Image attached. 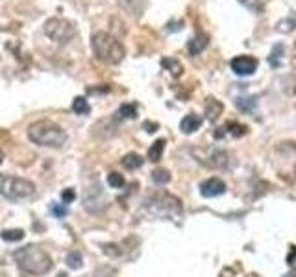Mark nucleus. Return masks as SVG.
I'll return each instance as SVG.
<instances>
[{
    "label": "nucleus",
    "instance_id": "nucleus-1",
    "mask_svg": "<svg viewBox=\"0 0 296 277\" xmlns=\"http://www.w3.org/2000/svg\"><path fill=\"white\" fill-rule=\"evenodd\" d=\"M13 259H15L17 266L30 275H45L52 270V259L39 246L28 244L24 248H19L13 253Z\"/></svg>",
    "mask_w": 296,
    "mask_h": 277
},
{
    "label": "nucleus",
    "instance_id": "nucleus-2",
    "mask_svg": "<svg viewBox=\"0 0 296 277\" xmlns=\"http://www.w3.org/2000/svg\"><path fill=\"white\" fill-rule=\"evenodd\" d=\"M28 137L39 146H50L59 148L67 143V133L61 126H58L52 120H37L28 128Z\"/></svg>",
    "mask_w": 296,
    "mask_h": 277
},
{
    "label": "nucleus",
    "instance_id": "nucleus-3",
    "mask_svg": "<svg viewBox=\"0 0 296 277\" xmlns=\"http://www.w3.org/2000/svg\"><path fill=\"white\" fill-rule=\"evenodd\" d=\"M146 211L157 218H178L183 213V205L180 198L168 194V192H154L145 200Z\"/></svg>",
    "mask_w": 296,
    "mask_h": 277
},
{
    "label": "nucleus",
    "instance_id": "nucleus-4",
    "mask_svg": "<svg viewBox=\"0 0 296 277\" xmlns=\"http://www.w3.org/2000/svg\"><path fill=\"white\" fill-rule=\"evenodd\" d=\"M91 44H93L95 56H97L100 61H104V63L117 65V63H120L124 59V56H126V50H124L122 43L106 32L95 33L91 39Z\"/></svg>",
    "mask_w": 296,
    "mask_h": 277
},
{
    "label": "nucleus",
    "instance_id": "nucleus-5",
    "mask_svg": "<svg viewBox=\"0 0 296 277\" xmlns=\"http://www.w3.org/2000/svg\"><path fill=\"white\" fill-rule=\"evenodd\" d=\"M33 192H35V185L30 179L0 174V196L8 200H26L33 196Z\"/></svg>",
    "mask_w": 296,
    "mask_h": 277
},
{
    "label": "nucleus",
    "instance_id": "nucleus-6",
    "mask_svg": "<svg viewBox=\"0 0 296 277\" xmlns=\"http://www.w3.org/2000/svg\"><path fill=\"white\" fill-rule=\"evenodd\" d=\"M45 33H47L54 43L67 44L69 41L74 39L76 30H74V26H72V22H69L67 19L54 17V19H49V21L45 22Z\"/></svg>",
    "mask_w": 296,
    "mask_h": 277
},
{
    "label": "nucleus",
    "instance_id": "nucleus-7",
    "mask_svg": "<svg viewBox=\"0 0 296 277\" xmlns=\"http://www.w3.org/2000/svg\"><path fill=\"white\" fill-rule=\"evenodd\" d=\"M258 59L252 56H237L232 59V70L237 76H252L258 70Z\"/></svg>",
    "mask_w": 296,
    "mask_h": 277
},
{
    "label": "nucleus",
    "instance_id": "nucleus-8",
    "mask_svg": "<svg viewBox=\"0 0 296 277\" xmlns=\"http://www.w3.org/2000/svg\"><path fill=\"white\" fill-rule=\"evenodd\" d=\"M207 159L209 161H207L205 165L213 166V168H219V170H230L233 166V161H232L233 157L230 152H226V150H221V148L211 150Z\"/></svg>",
    "mask_w": 296,
    "mask_h": 277
},
{
    "label": "nucleus",
    "instance_id": "nucleus-9",
    "mask_svg": "<svg viewBox=\"0 0 296 277\" xmlns=\"http://www.w3.org/2000/svg\"><path fill=\"white\" fill-rule=\"evenodd\" d=\"M226 192V183L221 177H209L204 183H200V194L204 198H217Z\"/></svg>",
    "mask_w": 296,
    "mask_h": 277
},
{
    "label": "nucleus",
    "instance_id": "nucleus-10",
    "mask_svg": "<svg viewBox=\"0 0 296 277\" xmlns=\"http://www.w3.org/2000/svg\"><path fill=\"white\" fill-rule=\"evenodd\" d=\"M207 44H209V37L205 33H196L187 43V52L191 56H198V54H202V50L207 48Z\"/></svg>",
    "mask_w": 296,
    "mask_h": 277
},
{
    "label": "nucleus",
    "instance_id": "nucleus-11",
    "mask_svg": "<svg viewBox=\"0 0 296 277\" xmlns=\"http://www.w3.org/2000/svg\"><path fill=\"white\" fill-rule=\"evenodd\" d=\"M200 126H202V117L194 115V113H189L187 117H183L182 122H180V129L183 133H194Z\"/></svg>",
    "mask_w": 296,
    "mask_h": 277
},
{
    "label": "nucleus",
    "instance_id": "nucleus-12",
    "mask_svg": "<svg viewBox=\"0 0 296 277\" xmlns=\"http://www.w3.org/2000/svg\"><path fill=\"white\" fill-rule=\"evenodd\" d=\"M117 2L120 4V8H124L130 15H134V17H139L146 8L145 0H117Z\"/></svg>",
    "mask_w": 296,
    "mask_h": 277
},
{
    "label": "nucleus",
    "instance_id": "nucleus-13",
    "mask_svg": "<svg viewBox=\"0 0 296 277\" xmlns=\"http://www.w3.org/2000/svg\"><path fill=\"white\" fill-rule=\"evenodd\" d=\"M222 109H224L222 102L215 100V98H207V100H205V117H207V120H211V122L221 117Z\"/></svg>",
    "mask_w": 296,
    "mask_h": 277
},
{
    "label": "nucleus",
    "instance_id": "nucleus-14",
    "mask_svg": "<svg viewBox=\"0 0 296 277\" xmlns=\"http://www.w3.org/2000/svg\"><path fill=\"white\" fill-rule=\"evenodd\" d=\"M120 163H122L124 168H128V170H137V168H141L143 166V157H141L139 154H126L120 159Z\"/></svg>",
    "mask_w": 296,
    "mask_h": 277
},
{
    "label": "nucleus",
    "instance_id": "nucleus-15",
    "mask_svg": "<svg viewBox=\"0 0 296 277\" xmlns=\"http://www.w3.org/2000/svg\"><path fill=\"white\" fill-rule=\"evenodd\" d=\"M165 144H167V143H165V138H157L156 143L150 146V150H148V159L154 161V163L161 159L163 150H165Z\"/></svg>",
    "mask_w": 296,
    "mask_h": 277
},
{
    "label": "nucleus",
    "instance_id": "nucleus-16",
    "mask_svg": "<svg viewBox=\"0 0 296 277\" xmlns=\"http://www.w3.org/2000/svg\"><path fill=\"white\" fill-rule=\"evenodd\" d=\"M235 106L239 107L242 113H250V111H253V107L258 106V100H256V96H248V98L241 96V98H237L235 100Z\"/></svg>",
    "mask_w": 296,
    "mask_h": 277
},
{
    "label": "nucleus",
    "instance_id": "nucleus-17",
    "mask_svg": "<svg viewBox=\"0 0 296 277\" xmlns=\"http://www.w3.org/2000/svg\"><path fill=\"white\" fill-rule=\"evenodd\" d=\"M222 129H226V133H230L232 137H242V135L248 133L246 126H244V124H239V122H228Z\"/></svg>",
    "mask_w": 296,
    "mask_h": 277
},
{
    "label": "nucleus",
    "instance_id": "nucleus-18",
    "mask_svg": "<svg viewBox=\"0 0 296 277\" xmlns=\"http://www.w3.org/2000/svg\"><path fill=\"white\" fill-rule=\"evenodd\" d=\"M161 65L165 67V69L171 72L173 76H182V72H183V67H182V63L178 61V59H171V58H167V59H163L161 61Z\"/></svg>",
    "mask_w": 296,
    "mask_h": 277
},
{
    "label": "nucleus",
    "instance_id": "nucleus-19",
    "mask_svg": "<svg viewBox=\"0 0 296 277\" xmlns=\"http://www.w3.org/2000/svg\"><path fill=\"white\" fill-rule=\"evenodd\" d=\"M72 111L78 113V115H87V113L91 111V106H89V102H87L83 96H78V98H74V102H72Z\"/></svg>",
    "mask_w": 296,
    "mask_h": 277
},
{
    "label": "nucleus",
    "instance_id": "nucleus-20",
    "mask_svg": "<svg viewBox=\"0 0 296 277\" xmlns=\"http://www.w3.org/2000/svg\"><path fill=\"white\" fill-rule=\"evenodd\" d=\"M0 239L6 242H19L24 239V231L22 229H4L0 233Z\"/></svg>",
    "mask_w": 296,
    "mask_h": 277
},
{
    "label": "nucleus",
    "instance_id": "nucleus-21",
    "mask_svg": "<svg viewBox=\"0 0 296 277\" xmlns=\"http://www.w3.org/2000/svg\"><path fill=\"white\" fill-rule=\"evenodd\" d=\"M152 179L157 183V185H167L171 181V172L165 170V168H157V170L152 172Z\"/></svg>",
    "mask_w": 296,
    "mask_h": 277
},
{
    "label": "nucleus",
    "instance_id": "nucleus-22",
    "mask_svg": "<svg viewBox=\"0 0 296 277\" xmlns=\"http://www.w3.org/2000/svg\"><path fill=\"white\" fill-rule=\"evenodd\" d=\"M117 115L120 118H134L137 115V106L135 104H124V106L118 107Z\"/></svg>",
    "mask_w": 296,
    "mask_h": 277
},
{
    "label": "nucleus",
    "instance_id": "nucleus-23",
    "mask_svg": "<svg viewBox=\"0 0 296 277\" xmlns=\"http://www.w3.org/2000/svg\"><path fill=\"white\" fill-rule=\"evenodd\" d=\"M281 54H283V44H278V47L272 48V52H270V58H269V63L272 67H278L281 63Z\"/></svg>",
    "mask_w": 296,
    "mask_h": 277
},
{
    "label": "nucleus",
    "instance_id": "nucleus-24",
    "mask_svg": "<svg viewBox=\"0 0 296 277\" xmlns=\"http://www.w3.org/2000/svg\"><path fill=\"white\" fill-rule=\"evenodd\" d=\"M67 264H69V268H74V270H78V268H81V255L78 253V251H70L69 255H67Z\"/></svg>",
    "mask_w": 296,
    "mask_h": 277
},
{
    "label": "nucleus",
    "instance_id": "nucleus-25",
    "mask_svg": "<svg viewBox=\"0 0 296 277\" xmlns=\"http://www.w3.org/2000/svg\"><path fill=\"white\" fill-rule=\"evenodd\" d=\"M108 183L113 189H122L124 187V177H122V174H118V172H111V174H108Z\"/></svg>",
    "mask_w": 296,
    "mask_h": 277
},
{
    "label": "nucleus",
    "instance_id": "nucleus-26",
    "mask_svg": "<svg viewBox=\"0 0 296 277\" xmlns=\"http://www.w3.org/2000/svg\"><path fill=\"white\" fill-rule=\"evenodd\" d=\"M239 2L253 13H261V10H263V0H239Z\"/></svg>",
    "mask_w": 296,
    "mask_h": 277
},
{
    "label": "nucleus",
    "instance_id": "nucleus-27",
    "mask_svg": "<svg viewBox=\"0 0 296 277\" xmlns=\"http://www.w3.org/2000/svg\"><path fill=\"white\" fill-rule=\"evenodd\" d=\"M102 251L106 253V255L109 257H120L122 255V248L117 244H104L102 246Z\"/></svg>",
    "mask_w": 296,
    "mask_h": 277
},
{
    "label": "nucleus",
    "instance_id": "nucleus-28",
    "mask_svg": "<svg viewBox=\"0 0 296 277\" xmlns=\"http://www.w3.org/2000/svg\"><path fill=\"white\" fill-rule=\"evenodd\" d=\"M93 277H117V272H115V268H111V266H102V268H98Z\"/></svg>",
    "mask_w": 296,
    "mask_h": 277
},
{
    "label": "nucleus",
    "instance_id": "nucleus-29",
    "mask_svg": "<svg viewBox=\"0 0 296 277\" xmlns=\"http://www.w3.org/2000/svg\"><path fill=\"white\" fill-rule=\"evenodd\" d=\"M52 213H54V216H58V218H63L65 214L69 213V209H67V205H63V203H54V205H52Z\"/></svg>",
    "mask_w": 296,
    "mask_h": 277
},
{
    "label": "nucleus",
    "instance_id": "nucleus-30",
    "mask_svg": "<svg viewBox=\"0 0 296 277\" xmlns=\"http://www.w3.org/2000/svg\"><path fill=\"white\" fill-rule=\"evenodd\" d=\"M287 264H289L292 270H296V246H291V250L287 253Z\"/></svg>",
    "mask_w": 296,
    "mask_h": 277
},
{
    "label": "nucleus",
    "instance_id": "nucleus-31",
    "mask_svg": "<svg viewBox=\"0 0 296 277\" xmlns=\"http://www.w3.org/2000/svg\"><path fill=\"white\" fill-rule=\"evenodd\" d=\"M74 198H76V192L72 191V189H65V191L61 192V200H63V203L74 202Z\"/></svg>",
    "mask_w": 296,
    "mask_h": 277
},
{
    "label": "nucleus",
    "instance_id": "nucleus-32",
    "mask_svg": "<svg viewBox=\"0 0 296 277\" xmlns=\"http://www.w3.org/2000/svg\"><path fill=\"white\" fill-rule=\"evenodd\" d=\"M145 128L148 133H152V131H156L157 129V124L156 122H145Z\"/></svg>",
    "mask_w": 296,
    "mask_h": 277
},
{
    "label": "nucleus",
    "instance_id": "nucleus-33",
    "mask_svg": "<svg viewBox=\"0 0 296 277\" xmlns=\"http://www.w3.org/2000/svg\"><path fill=\"white\" fill-rule=\"evenodd\" d=\"M283 277H296V270H294V272H289V273H285V275H283Z\"/></svg>",
    "mask_w": 296,
    "mask_h": 277
},
{
    "label": "nucleus",
    "instance_id": "nucleus-34",
    "mask_svg": "<svg viewBox=\"0 0 296 277\" xmlns=\"http://www.w3.org/2000/svg\"><path fill=\"white\" fill-rule=\"evenodd\" d=\"M2 161H4V154L0 152V165H2Z\"/></svg>",
    "mask_w": 296,
    "mask_h": 277
},
{
    "label": "nucleus",
    "instance_id": "nucleus-35",
    "mask_svg": "<svg viewBox=\"0 0 296 277\" xmlns=\"http://www.w3.org/2000/svg\"><path fill=\"white\" fill-rule=\"evenodd\" d=\"M294 176H296V166H294Z\"/></svg>",
    "mask_w": 296,
    "mask_h": 277
}]
</instances>
